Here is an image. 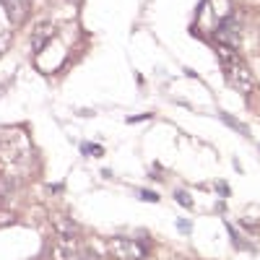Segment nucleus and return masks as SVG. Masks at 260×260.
Segmentation results:
<instances>
[{"label":"nucleus","instance_id":"nucleus-3","mask_svg":"<svg viewBox=\"0 0 260 260\" xmlns=\"http://www.w3.org/2000/svg\"><path fill=\"white\" fill-rule=\"evenodd\" d=\"M237 31H240V26L234 24V21H224V24L219 26V31H216V37H219V42H224V45H237Z\"/></svg>","mask_w":260,"mask_h":260},{"label":"nucleus","instance_id":"nucleus-5","mask_svg":"<svg viewBox=\"0 0 260 260\" xmlns=\"http://www.w3.org/2000/svg\"><path fill=\"white\" fill-rule=\"evenodd\" d=\"M83 154H89V156H102L104 151H102V146H96V143H83Z\"/></svg>","mask_w":260,"mask_h":260},{"label":"nucleus","instance_id":"nucleus-7","mask_svg":"<svg viewBox=\"0 0 260 260\" xmlns=\"http://www.w3.org/2000/svg\"><path fill=\"white\" fill-rule=\"evenodd\" d=\"M177 198H180V201H182L185 206H190V198H187V195H185V192H177Z\"/></svg>","mask_w":260,"mask_h":260},{"label":"nucleus","instance_id":"nucleus-2","mask_svg":"<svg viewBox=\"0 0 260 260\" xmlns=\"http://www.w3.org/2000/svg\"><path fill=\"white\" fill-rule=\"evenodd\" d=\"M229 76H232V81L240 86L242 91H247L250 86H252V78H250V73H247V68H245L242 62H234L232 68H229Z\"/></svg>","mask_w":260,"mask_h":260},{"label":"nucleus","instance_id":"nucleus-4","mask_svg":"<svg viewBox=\"0 0 260 260\" xmlns=\"http://www.w3.org/2000/svg\"><path fill=\"white\" fill-rule=\"evenodd\" d=\"M3 3H6V11H8L13 24L24 21V16H26V0H3Z\"/></svg>","mask_w":260,"mask_h":260},{"label":"nucleus","instance_id":"nucleus-1","mask_svg":"<svg viewBox=\"0 0 260 260\" xmlns=\"http://www.w3.org/2000/svg\"><path fill=\"white\" fill-rule=\"evenodd\" d=\"M110 252L120 260H143L146 245L136 242V240H127V237H115V240H110Z\"/></svg>","mask_w":260,"mask_h":260},{"label":"nucleus","instance_id":"nucleus-6","mask_svg":"<svg viewBox=\"0 0 260 260\" xmlns=\"http://www.w3.org/2000/svg\"><path fill=\"white\" fill-rule=\"evenodd\" d=\"M141 198H143V201H159V195H154V192L143 190V192H141Z\"/></svg>","mask_w":260,"mask_h":260}]
</instances>
